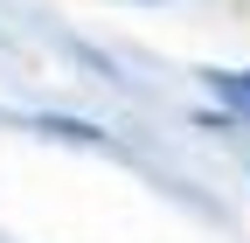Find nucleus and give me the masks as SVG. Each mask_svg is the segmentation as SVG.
Returning a JSON list of instances; mask_svg holds the SVG:
<instances>
[{
  "label": "nucleus",
  "instance_id": "obj_1",
  "mask_svg": "<svg viewBox=\"0 0 250 243\" xmlns=\"http://www.w3.org/2000/svg\"><path fill=\"white\" fill-rule=\"evenodd\" d=\"M215 90H223V98H229V104L250 118V77H236V70H229V77H215Z\"/></svg>",
  "mask_w": 250,
  "mask_h": 243
}]
</instances>
